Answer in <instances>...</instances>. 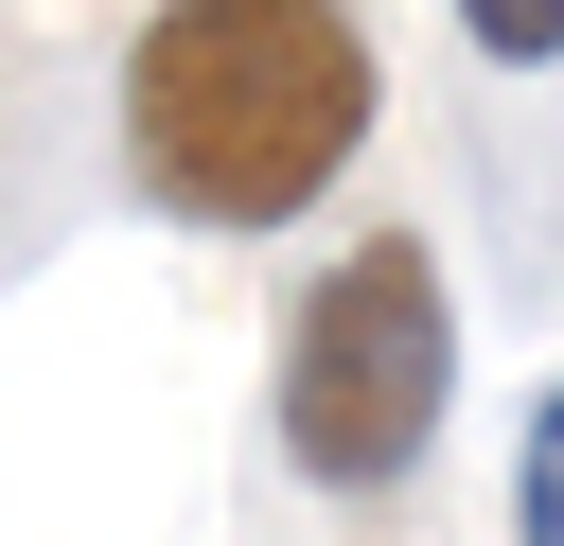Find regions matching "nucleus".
I'll return each mask as SVG.
<instances>
[{"label":"nucleus","mask_w":564,"mask_h":546,"mask_svg":"<svg viewBox=\"0 0 564 546\" xmlns=\"http://www.w3.org/2000/svg\"><path fill=\"white\" fill-rule=\"evenodd\" d=\"M370 141V35L352 0H159L123 53V159L194 229H282Z\"/></svg>","instance_id":"obj_1"},{"label":"nucleus","mask_w":564,"mask_h":546,"mask_svg":"<svg viewBox=\"0 0 564 546\" xmlns=\"http://www.w3.org/2000/svg\"><path fill=\"white\" fill-rule=\"evenodd\" d=\"M458 405V317H441V264L405 229H370L352 264H317V299L282 317V458L317 493H388Z\"/></svg>","instance_id":"obj_2"},{"label":"nucleus","mask_w":564,"mask_h":546,"mask_svg":"<svg viewBox=\"0 0 564 546\" xmlns=\"http://www.w3.org/2000/svg\"><path fill=\"white\" fill-rule=\"evenodd\" d=\"M458 35H476L494 70H546V53H564V0H458Z\"/></svg>","instance_id":"obj_3"},{"label":"nucleus","mask_w":564,"mask_h":546,"mask_svg":"<svg viewBox=\"0 0 564 546\" xmlns=\"http://www.w3.org/2000/svg\"><path fill=\"white\" fill-rule=\"evenodd\" d=\"M529 546H564V387L529 405Z\"/></svg>","instance_id":"obj_4"}]
</instances>
